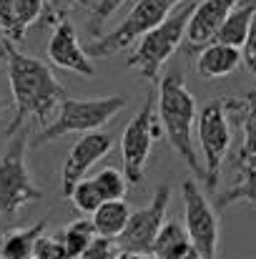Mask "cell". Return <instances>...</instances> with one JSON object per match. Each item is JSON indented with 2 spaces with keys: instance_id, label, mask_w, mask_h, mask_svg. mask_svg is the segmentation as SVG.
Wrapping results in <instances>:
<instances>
[{
  "instance_id": "obj_14",
  "label": "cell",
  "mask_w": 256,
  "mask_h": 259,
  "mask_svg": "<svg viewBox=\"0 0 256 259\" xmlns=\"http://www.w3.org/2000/svg\"><path fill=\"white\" fill-rule=\"evenodd\" d=\"M241 63H244V58H241L239 48H231V46L216 40L196 56V73L209 81H216V78L231 76Z\"/></svg>"
},
{
  "instance_id": "obj_31",
  "label": "cell",
  "mask_w": 256,
  "mask_h": 259,
  "mask_svg": "<svg viewBox=\"0 0 256 259\" xmlns=\"http://www.w3.org/2000/svg\"><path fill=\"white\" fill-rule=\"evenodd\" d=\"M241 58H244L246 71L256 78V20H254V28H251V35H249L246 46L241 48Z\"/></svg>"
},
{
  "instance_id": "obj_29",
  "label": "cell",
  "mask_w": 256,
  "mask_h": 259,
  "mask_svg": "<svg viewBox=\"0 0 256 259\" xmlns=\"http://www.w3.org/2000/svg\"><path fill=\"white\" fill-rule=\"evenodd\" d=\"M226 106H229V113H241L244 118L256 121V91L244 93L241 98L229 96V98H226Z\"/></svg>"
},
{
  "instance_id": "obj_13",
  "label": "cell",
  "mask_w": 256,
  "mask_h": 259,
  "mask_svg": "<svg viewBox=\"0 0 256 259\" xmlns=\"http://www.w3.org/2000/svg\"><path fill=\"white\" fill-rule=\"evenodd\" d=\"M48 58H50L53 66H58L63 71L78 73L85 78L95 76V66L90 63V56L81 46L78 33H76L71 20H63L53 28V35L48 40Z\"/></svg>"
},
{
  "instance_id": "obj_26",
  "label": "cell",
  "mask_w": 256,
  "mask_h": 259,
  "mask_svg": "<svg viewBox=\"0 0 256 259\" xmlns=\"http://www.w3.org/2000/svg\"><path fill=\"white\" fill-rule=\"evenodd\" d=\"M18 0H0V30L10 43H23L18 33V15H15Z\"/></svg>"
},
{
  "instance_id": "obj_30",
  "label": "cell",
  "mask_w": 256,
  "mask_h": 259,
  "mask_svg": "<svg viewBox=\"0 0 256 259\" xmlns=\"http://www.w3.org/2000/svg\"><path fill=\"white\" fill-rule=\"evenodd\" d=\"M239 159H256V121L244 118V146Z\"/></svg>"
},
{
  "instance_id": "obj_20",
  "label": "cell",
  "mask_w": 256,
  "mask_h": 259,
  "mask_svg": "<svg viewBox=\"0 0 256 259\" xmlns=\"http://www.w3.org/2000/svg\"><path fill=\"white\" fill-rule=\"evenodd\" d=\"M58 237H61V242H63V247H66L68 257L71 259H81L85 254V249L93 244V239L98 237V232H95L93 222H88V219H78V222H71V224H68Z\"/></svg>"
},
{
  "instance_id": "obj_32",
  "label": "cell",
  "mask_w": 256,
  "mask_h": 259,
  "mask_svg": "<svg viewBox=\"0 0 256 259\" xmlns=\"http://www.w3.org/2000/svg\"><path fill=\"white\" fill-rule=\"evenodd\" d=\"M8 46H10V40H8L5 33L0 30V61H5V56H8Z\"/></svg>"
},
{
  "instance_id": "obj_2",
  "label": "cell",
  "mask_w": 256,
  "mask_h": 259,
  "mask_svg": "<svg viewBox=\"0 0 256 259\" xmlns=\"http://www.w3.org/2000/svg\"><path fill=\"white\" fill-rule=\"evenodd\" d=\"M156 111H159V121L164 126V134L169 136L178 159L191 169L193 176H198L206 184V169H203V161L198 159L196 141H193L196 121H198V103H196L193 93L186 88L183 71L171 68L161 78Z\"/></svg>"
},
{
  "instance_id": "obj_12",
  "label": "cell",
  "mask_w": 256,
  "mask_h": 259,
  "mask_svg": "<svg viewBox=\"0 0 256 259\" xmlns=\"http://www.w3.org/2000/svg\"><path fill=\"white\" fill-rule=\"evenodd\" d=\"M239 0H201L193 8V15L186 28V53L198 56L206 46L216 43L219 30L226 20V15L234 10Z\"/></svg>"
},
{
  "instance_id": "obj_27",
  "label": "cell",
  "mask_w": 256,
  "mask_h": 259,
  "mask_svg": "<svg viewBox=\"0 0 256 259\" xmlns=\"http://www.w3.org/2000/svg\"><path fill=\"white\" fill-rule=\"evenodd\" d=\"M121 254L118 239H108V237H95L93 244L85 249V254L81 259H116Z\"/></svg>"
},
{
  "instance_id": "obj_34",
  "label": "cell",
  "mask_w": 256,
  "mask_h": 259,
  "mask_svg": "<svg viewBox=\"0 0 256 259\" xmlns=\"http://www.w3.org/2000/svg\"><path fill=\"white\" fill-rule=\"evenodd\" d=\"M171 259H201V257H198L196 249H191V252H186V254H178V257H171Z\"/></svg>"
},
{
  "instance_id": "obj_22",
  "label": "cell",
  "mask_w": 256,
  "mask_h": 259,
  "mask_svg": "<svg viewBox=\"0 0 256 259\" xmlns=\"http://www.w3.org/2000/svg\"><path fill=\"white\" fill-rule=\"evenodd\" d=\"M68 201L73 204L76 211L93 217V214L98 211V206L103 204V196H100V191H98V186H95L93 179H83V181H78V186L71 191Z\"/></svg>"
},
{
  "instance_id": "obj_15",
  "label": "cell",
  "mask_w": 256,
  "mask_h": 259,
  "mask_svg": "<svg viewBox=\"0 0 256 259\" xmlns=\"http://www.w3.org/2000/svg\"><path fill=\"white\" fill-rule=\"evenodd\" d=\"M254 20H256V0H239L234 5V10L226 15V20H224L216 40L241 51L246 46L249 35H251Z\"/></svg>"
},
{
  "instance_id": "obj_17",
  "label": "cell",
  "mask_w": 256,
  "mask_h": 259,
  "mask_svg": "<svg viewBox=\"0 0 256 259\" xmlns=\"http://www.w3.org/2000/svg\"><path fill=\"white\" fill-rule=\"evenodd\" d=\"M131 206L126 199H116V201H103L98 206V211L93 214V227L98 232V237H108V239H118L131 219Z\"/></svg>"
},
{
  "instance_id": "obj_33",
  "label": "cell",
  "mask_w": 256,
  "mask_h": 259,
  "mask_svg": "<svg viewBox=\"0 0 256 259\" xmlns=\"http://www.w3.org/2000/svg\"><path fill=\"white\" fill-rule=\"evenodd\" d=\"M116 259H156L153 254H133V252H121Z\"/></svg>"
},
{
  "instance_id": "obj_18",
  "label": "cell",
  "mask_w": 256,
  "mask_h": 259,
  "mask_svg": "<svg viewBox=\"0 0 256 259\" xmlns=\"http://www.w3.org/2000/svg\"><path fill=\"white\" fill-rule=\"evenodd\" d=\"M236 164H239V179L231 184V189H226L224 194L216 196L219 211L231 206V204H239V201L256 204V164L254 161H244V159H239Z\"/></svg>"
},
{
  "instance_id": "obj_3",
  "label": "cell",
  "mask_w": 256,
  "mask_h": 259,
  "mask_svg": "<svg viewBox=\"0 0 256 259\" xmlns=\"http://www.w3.org/2000/svg\"><path fill=\"white\" fill-rule=\"evenodd\" d=\"M198 0H186L183 5H178L171 13L169 20H164L159 28H153L151 33H146L131 51L128 56V68L138 71V76H143L146 81H151L153 86L161 83V71L169 63V58L181 48V43L186 40V28L188 20L193 15Z\"/></svg>"
},
{
  "instance_id": "obj_37",
  "label": "cell",
  "mask_w": 256,
  "mask_h": 259,
  "mask_svg": "<svg viewBox=\"0 0 256 259\" xmlns=\"http://www.w3.org/2000/svg\"><path fill=\"white\" fill-rule=\"evenodd\" d=\"M0 259H5V257H0Z\"/></svg>"
},
{
  "instance_id": "obj_10",
  "label": "cell",
  "mask_w": 256,
  "mask_h": 259,
  "mask_svg": "<svg viewBox=\"0 0 256 259\" xmlns=\"http://www.w3.org/2000/svg\"><path fill=\"white\" fill-rule=\"evenodd\" d=\"M171 201V186L161 184L153 191V199L131 214L126 232L118 237V247L121 252H133V254H153V244L159 232L166 224V211H169Z\"/></svg>"
},
{
  "instance_id": "obj_23",
  "label": "cell",
  "mask_w": 256,
  "mask_h": 259,
  "mask_svg": "<svg viewBox=\"0 0 256 259\" xmlns=\"http://www.w3.org/2000/svg\"><path fill=\"white\" fill-rule=\"evenodd\" d=\"M123 3H128V0H95V3H93L90 18H88V35H90V40H98V38H100L106 20H108Z\"/></svg>"
},
{
  "instance_id": "obj_24",
  "label": "cell",
  "mask_w": 256,
  "mask_h": 259,
  "mask_svg": "<svg viewBox=\"0 0 256 259\" xmlns=\"http://www.w3.org/2000/svg\"><path fill=\"white\" fill-rule=\"evenodd\" d=\"M43 10H45V0H18L15 15H18V33H20V40L25 38L28 28L43 18Z\"/></svg>"
},
{
  "instance_id": "obj_7",
  "label": "cell",
  "mask_w": 256,
  "mask_h": 259,
  "mask_svg": "<svg viewBox=\"0 0 256 259\" xmlns=\"http://www.w3.org/2000/svg\"><path fill=\"white\" fill-rule=\"evenodd\" d=\"M156 103H159L156 88H151L146 93V101L138 108V113L123 128V136H121V164H123V174H126L128 184H141L143 181L146 164H148L151 151H153V141H159L164 136V126L159 121Z\"/></svg>"
},
{
  "instance_id": "obj_1",
  "label": "cell",
  "mask_w": 256,
  "mask_h": 259,
  "mask_svg": "<svg viewBox=\"0 0 256 259\" xmlns=\"http://www.w3.org/2000/svg\"><path fill=\"white\" fill-rule=\"evenodd\" d=\"M5 68H8V83L15 106L5 136L10 139L20 128H25L28 118H35L40 126H48L56 118V111H61V103L68 98L61 81L50 71V66L18 51V46L10 43L5 56Z\"/></svg>"
},
{
  "instance_id": "obj_5",
  "label": "cell",
  "mask_w": 256,
  "mask_h": 259,
  "mask_svg": "<svg viewBox=\"0 0 256 259\" xmlns=\"http://www.w3.org/2000/svg\"><path fill=\"white\" fill-rule=\"evenodd\" d=\"M28 128H20L15 136L8 139L5 151L0 154V217L18 219V214L43 199V191L35 186L33 176L28 171Z\"/></svg>"
},
{
  "instance_id": "obj_21",
  "label": "cell",
  "mask_w": 256,
  "mask_h": 259,
  "mask_svg": "<svg viewBox=\"0 0 256 259\" xmlns=\"http://www.w3.org/2000/svg\"><path fill=\"white\" fill-rule=\"evenodd\" d=\"M93 181H95V186H98V191H100V196H103V201H116V199H126V191H128V179H126V174L118 171V169H113V166H106V169H100V171L93 176Z\"/></svg>"
},
{
  "instance_id": "obj_36",
  "label": "cell",
  "mask_w": 256,
  "mask_h": 259,
  "mask_svg": "<svg viewBox=\"0 0 256 259\" xmlns=\"http://www.w3.org/2000/svg\"><path fill=\"white\" fill-rule=\"evenodd\" d=\"M244 161H254V164H256V159H244Z\"/></svg>"
},
{
  "instance_id": "obj_9",
  "label": "cell",
  "mask_w": 256,
  "mask_h": 259,
  "mask_svg": "<svg viewBox=\"0 0 256 259\" xmlns=\"http://www.w3.org/2000/svg\"><path fill=\"white\" fill-rule=\"evenodd\" d=\"M181 199H183V227L193 249L201 259H219L221 224L216 209L211 206V201L203 196V191L193 179H186L181 184Z\"/></svg>"
},
{
  "instance_id": "obj_19",
  "label": "cell",
  "mask_w": 256,
  "mask_h": 259,
  "mask_svg": "<svg viewBox=\"0 0 256 259\" xmlns=\"http://www.w3.org/2000/svg\"><path fill=\"white\" fill-rule=\"evenodd\" d=\"M193 244L186 234V227L178 224V222H166L164 229L159 232L156 237V244H153V257L156 259H171L178 257V254H186L191 252Z\"/></svg>"
},
{
  "instance_id": "obj_16",
  "label": "cell",
  "mask_w": 256,
  "mask_h": 259,
  "mask_svg": "<svg viewBox=\"0 0 256 259\" xmlns=\"http://www.w3.org/2000/svg\"><path fill=\"white\" fill-rule=\"evenodd\" d=\"M45 224H48V217L38 219L35 224L30 227H18V229H10L0 237V257L5 259H33L35 257V247H38V239L45 234Z\"/></svg>"
},
{
  "instance_id": "obj_35",
  "label": "cell",
  "mask_w": 256,
  "mask_h": 259,
  "mask_svg": "<svg viewBox=\"0 0 256 259\" xmlns=\"http://www.w3.org/2000/svg\"><path fill=\"white\" fill-rule=\"evenodd\" d=\"M5 108H8V103H5V98H3V96H0V116H3V113H5Z\"/></svg>"
},
{
  "instance_id": "obj_6",
  "label": "cell",
  "mask_w": 256,
  "mask_h": 259,
  "mask_svg": "<svg viewBox=\"0 0 256 259\" xmlns=\"http://www.w3.org/2000/svg\"><path fill=\"white\" fill-rule=\"evenodd\" d=\"M186 0H138L131 13L123 18V23H118L111 33L100 35L98 40L88 43V56L90 58H111L118 51L131 48L133 43H138L146 33H151L153 28H159L164 20H169L171 13L183 5Z\"/></svg>"
},
{
  "instance_id": "obj_4",
  "label": "cell",
  "mask_w": 256,
  "mask_h": 259,
  "mask_svg": "<svg viewBox=\"0 0 256 259\" xmlns=\"http://www.w3.org/2000/svg\"><path fill=\"white\" fill-rule=\"evenodd\" d=\"M128 98L126 96H106V98H66L61 103L58 116L43 126L35 139L33 146H45L61 136L68 134H93L100 131L113 116H118L126 108Z\"/></svg>"
},
{
  "instance_id": "obj_8",
  "label": "cell",
  "mask_w": 256,
  "mask_h": 259,
  "mask_svg": "<svg viewBox=\"0 0 256 259\" xmlns=\"http://www.w3.org/2000/svg\"><path fill=\"white\" fill-rule=\"evenodd\" d=\"M196 131H198L203 169H206V186L216 191L221 164L231 149V121H229L226 98H211L201 106Z\"/></svg>"
},
{
  "instance_id": "obj_28",
  "label": "cell",
  "mask_w": 256,
  "mask_h": 259,
  "mask_svg": "<svg viewBox=\"0 0 256 259\" xmlns=\"http://www.w3.org/2000/svg\"><path fill=\"white\" fill-rule=\"evenodd\" d=\"M33 259H71L68 257V252H66V247H63V242H61V237L56 234V237H40L38 239V247H35V257Z\"/></svg>"
},
{
  "instance_id": "obj_25",
  "label": "cell",
  "mask_w": 256,
  "mask_h": 259,
  "mask_svg": "<svg viewBox=\"0 0 256 259\" xmlns=\"http://www.w3.org/2000/svg\"><path fill=\"white\" fill-rule=\"evenodd\" d=\"M81 0H45V10L40 18V25H58L63 20H68V13L73 8H78Z\"/></svg>"
},
{
  "instance_id": "obj_11",
  "label": "cell",
  "mask_w": 256,
  "mask_h": 259,
  "mask_svg": "<svg viewBox=\"0 0 256 259\" xmlns=\"http://www.w3.org/2000/svg\"><path fill=\"white\" fill-rule=\"evenodd\" d=\"M113 134L106 131H93L83 134L68 151L66 161H63V171H61V194L68 199L71 191L78 186V181H83L85 174L90 171L93 164H98L103 156H108V151L113 149Z\"/></svg>"
}]
</instances>
